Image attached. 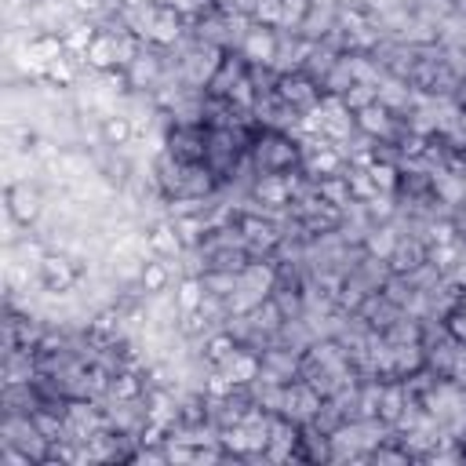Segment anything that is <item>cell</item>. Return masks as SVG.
<instances>
[{
	"instance_id": "cell-1",
	"label": "cell",
	"mask_w": 466,
	"mask_h": 466,
	"mask_svg": "<svg viewBox=\"0 0 466 466\" xmlns=\"http://www.w3.org/2000/svg\"><path fill=\"white\" fill-rule=\"evenodd\" d=\"M251 160H255L258 175H262V171L284 175V171L299 167L302 149H299V142H295L291 135H284V131H258L255 142H251Z\"/></svg>"
},
{
	"instance_id": "cell-2",
	"label": "cell",
	"mask_w": 466,
	"mask_h": 466,
	"mask_svg": "<svg viewBox=\"0 0 466 466\" xmlns=\"http://www.w3.org/2000/svg\"><path fill=\"white\" fill-rule=\"evenodd\" d=\"M36 273H40V284L51 295H62V291H69L80 280V262L73 255H66V251H44Z\"/></svg>"
},
{
	"instance_id": "cell-3",
	"label": "cell",
	"mask_w": 466,
	"mask_h": 466,
	"mask_svg": "<svg viewBox=\"0 0 466 466\" xmlns=\"http://www.w3.org/2000/svg\"><path fill=\"white\" fill-rule=\"evenodd\" d=\"M204 149H208V124H175L167 131V149L178 164H197L204 160Z\"/></svg>"
},
{
	"instance_id": "cell-4",
	"label": "cell",
	"mask_w": 466,
	"mask_h": 466,
	"mask_svg": "<svg viewBox=\"0 0 466 466\" xmlns=\"http://www.w3.org/2000/svg\"><path fill=\"white\" fill-rule=\"evenodd\" d=\"M320 84L313 80V76H306L302 69H295V73H280V80H277V98L280 102H288V106H295L299 113L302 109H313L317 102H320Z\"/></svg>"
},
{
	"instance_id": "cell-5",
	"label": "cell",
	"mask_w": 466,
	"mask_h": 466,
	"mask_svg": "<svg viewBox=\"0 0 466 466\" xmlns=\"http://www.w3.org/2000/svg\"><path fill=\"white\" fill-rule=\"evenodd\" d=\"M40 211H44V193H40L36 186H29V182L7 186V218H11V222L29 226V222L40 218Z\"/></svg>"
},
{
	"instance_id": "cell-6",
	"label": "cell",
	"mask_w": 466,
	"mask_h": 466,
	"mask_svg": "<svg viewBox=\"0 0 466 466\" xmlns=\"http://www.w3.org/2000/svg\"><path fill=\"white\" fill-rule=\"evenodd\" d=\"M277 47H280V36H277V29H269V25H251V29L240 36V55H244L251 66H273Z\"/></svg>"
},
{
	"instance_id": "cell-7",
	"label": "cell",
	"mask_w": 466,
	"mask_h": 466,
	"mask_svg": "<svg viewBox=\"0 0 466 466\" xmlns=\"http://www.w3.org/2000/svg\"><path fill=\"white\" fill-rule=\"evenodd\" d=\"M124 69H127V84H131V87H138V91L157 87V84H160V76H164V62H160V55H157L153 47H142V51H138V58H135L131 66H124Z\"/></svg>"
},
{
	"instance_id": "cell-8",
	"label": "cell",
	"mask_w": 466,
	"mask_h": 466,
	"mask_svg": "<svg viewBox=\"0 0 466 466\" xmlns=\"http://www.w3.org/2000/svg\"><path fill=\"white\" fill-rule=\"evenodd\" d=\"M248 73V58L237 51V55H229V51H222V62H218V69L211 73V80H208V95H215V98H226L229 95V87L240 80Z\"/></svg>"
},
{
	"instance_id": "cell-9",
	"label": "cell",
	"mask_w": 466,
	"mask_h": 466,
	"mask_svg": "<svg viewBox=\"0 0 466 466\" xmlns=\"http://www.w3.org/2000/svg\"><path fill=\"white\" fill-rule=\"evenodd\" d=\"M215 368H222L237 386H251V382L262 375V357H258V353H251L248 346H237V350H233V357H229L226 364H215Z\"/></svg>"
},
{
	"instance_id": "cell-10",
	"label": "cell",
	"mask_w": 466,
	"mask_h": 466,
	"mask_svg": "<svg viewBox=\"0 0 466 466\" xmlns=\"http://www.w3.org/2000/svg\"><path fill=\"white\" fill-rule=\"evenodd\" d=\"M182 36V15L167 4L157 7V18H153V29H149V44L153 47H175Z\"/></svg>"
},
{
	"instance_id": "cell-11",
	"label": "cell",
	"mask_w": 466,
	"mask_h": 466,
	"mask_svg": "<svg viewBox=\"0 0 466 466\" xmlns=\"http://www.w3.org/2000/svg\"><path fill=\"white\" fill-rule=\"evenodd\" d=\"M408 400H411V393H408L404 379H390V382H382V397H379V419H382L386 426H397V419H400V411L408 408Z\"/></svg>"
},
{
	"instance_id": "cell-12",
	"label": "cell",
	"mask_w": 466,
	"mask_h": 466,
	"mask_svg": "<svg viewBox=\"0 0 466 466\" xmlns=\"http://www.w3.org/2000/svg\"><path fill=\"white\" fill-rule=\"evenodd\" d=\"M84 66L95 69V73L116 69V36H109V33L98 29V36H95V40L87 44V51H84Z\"/></svg>"
},
{
	"instance_id": "cell-13",
	"label": "cell",
	"mask_w": 466,
	"mask_h": 466,
	"mask_svg": "<svg viewBox=\"0 0 466 466\" xmlns=\"http://www.w3.org/2000/svg\"><path fill=\"white\" fill-rule=\"evenodd\" d=\"M255 197H258L266 208H284V204H291L288 178H284V175H277V171H266V175L255 182Z\"/></svg>"
},
{
	"instance_id": "cell-14",
	"label": "cell",
	"mask_w": 466,
	"mask_h": 466,
	"mask_svg": "<svg viewBox=\"0 0 466 466\" xmlns=\"http://www.w3.org/2000/svg\"><path fill=\"white\" fill-rule=\"evenodd\" d=\"M397 244H400V237H397V229H393L390 222H382V226H368L364 240H360V248H364L368 255H375V258H390Z\"/></svg>"
},
{
	"instance_id": "cell-15",
	"label": "cell",
	"mask_w": 466,
	"mask_h": 466,
	"mask_svg": "<svg viewBox=\"0 0 466 466\" xmlns=\"http://www.w3.org/2000/svg\"><path fill=\"white\" fill-rule=\"evenodd\" d=\"M386 262H390L393 273H404V277H408V273H415V269L426 262V244H419V240H408V244H404V240H400Z\"/></svg>"
},
{
	"instance_id": "cell-16",
	"label": "cell",
	"mask_w": 466,
	"mask_h": 466,
	"mask_svg": "<svg viewBox=\"0 0 466 466\" xmlns=\"http://www.w3.org/2000/svg\"><path fill=\"white\" fill-rule=\"evenodd\" d=\"M102 138H106V146H113V149L127 146V142L135 138V124H131V116H124V113H109V116H102Z\"/></svg>"
},
{
	"instance_id": "cell-17",
	"label": "cell",
	"mask_w": 466,
	"mask_h": 466,
	"mask_svg": "<svg viewBox=\"0 0 466 466\" xmlns=\"http://www.w3.org/2000/svg\"><path fill=\"white\" fill-rule=\"evenodd\" d=\"M167 284H171V269H167V262H160V258H146V262H142V273H138V288H142L146 295H157V291H167Z\"/></svg>"
},
{
	"instance_id": "cell-18",
	"label": "cell",
	"mask_w": 466,
	"mask_h": 466,
	"mask_svg": "<svg viewBox=\"0 0 466 466\" xmlns=\"http://www.w3.org/2000/svg\"><path fill=\"white\" fill-rule=\"evenodd\" d=\"M317 197L324 200V204H331V208H346L353 197H350V182H346V175L339 171V175H328V178H317Z\"/></svg>"
},
{
	"instance_id": "cell-19",
	"label": "cell",
	"mask_w": 466,
	"mask_h": 466,
	"mask_svg": "<svg viewBox=\"0 0 466 466\" xmlns=\"http://www.w3.org/2000/svg\"><path fill=\"white\" fill-rule=\"evenodd\" d=\"M175 229H178V240H182V248H200L204 244V237H208V222L193 211V215H178L175 218Z\"/></svg>"
},
{
	"instance_id": "cell-20",
	"label": "cell",
	"mask_w": 466,
	"mask_h": 466,
	"mask_svg": "<svg viewBox=\"0 0 466 466\" xmlns=\"http://www.w3.org/2000/svg\"><path fill=\"white\" fill-rule=\"evenodd\" d=\"M200 280H204V291L215 299H229L240 288V273H229V269H204Z\"/></svg>"
},
{
	"instance_id": "cell-21",
	"label": "cell",
	"mask_w": 466,
	"mask_h": 466,
	"mask_svg": "<svg viewBox=\"0 0 466 466\" xmlns=\"http://www.w3.org/2000/svg\"><path fill=\"white\" fill-rule=\"evenodd\" d=\"M149 244H153V255H178L182 251V240H178L175 222H157L149 229Z\"/></svg>"
},
{
	"instance_id": "cell-22",
	"label": "cell",
	"mask_w": 466,
	"mask_h": 466,
	"mask_svg": "<svg viewBox=\"0 0 466 466\" xmlns=\"http://www.w3.org/2000/svg\"><path fill=\"white\" fill-rule=\"evenodd\" d=\"M218 448L226 455H248L251 451V441H248V426H218Z\"/></svg>"
},
{
	"instance_id": "cell-23",
	"label": "cell",
	"mask_w": 466,
	"mask_h": 466,
	"mask_svg": "<svg viewBox=\"0 0 466 466\" xmlns=\"http://www.w3.org/2000/svg\"><path fill=\"white\" fill-rule=\"evenodd\" d=\"M237 346H240V342L233 339V331H218V335L208 339V346H204V360H208V364H226V360L233 357Z\"/></svg>"
},
{
	"instance_id": "cell-24",
	"label": "cell",
	"mask_w": 466,
	"mask_h": 466,
	"mask_svg": "<svg viewBox=\"0 0 466 466\" xmlns=\"http://www.w3.org/2000/svg\"><path fill=\"white\" fill-rule=\"evenodd\" d=\"M204 280L200 277H186L182 284H178V291H175V302H178V309L182 313H189V309H200V302H204Z\"/></svg>"
},
{
	"instance_id": "cell-25",
	"label": "cell",
	"mask_w": 466,
	"mask_h": 466,
	"mask_svg": "<svg viewBox=\"0 0 466 466\" xmlns=\"http://www.w3.org/2000/svg\"><path fill=\"white\" fill-rule=\"evenodd\" d=\"M251 22H255V25H269V29L288 25V18H284V4H280V0H255V7H251Z\"/></svg>"
},
{
	"instance_id": "cell-26",
	"label": "cell",
	"mask_w": 466,
	"mask_h": 466,
	"mask_svg": "<svg viewBox=\"0 0 466 466\" xmlns=\"http://www.w3.org/2000/svg\"><path fill=\"white\" fill-rule=\"evenodd\" d=\"M353 84V73H350V66H346V58L339 55V62L328 69V76L320 80V91L324 95H346V87Z\"/></svg>"
},
{
	"instance_id": "cell-27",
	"label": "cell",
	"mask_w": 466,
	"mask_h": 466,
	"mask_svg": "<svg viewBox=\"0 0 466 466\" xmlns=\"http://www.w3.org/2000/svg\"><path fill=\"white\" fill-rule=\"evenodd\" d=\"M368 175L375 178L379 193H397V186H400V167H397L393 160H375V164L368 167Z\"/></svg>"
},
{
	"instance_id": "cell-28",
	"label": "cell",
	"mask_w": 466,
	"mask_h": 466,
	"mask_svg": "<svg viewBox=\"0 0 466 466\" xmlns=\"http://www.w3.org/2000/svg\"><path fill=\"white\" fill-rule=\"evenodd\" d=\"M346 175V182H350V197L353 200H371L375 193H379V186H375V178L368 175V167H350V171H342Z\"/></svg>"
},
{
	"instance_id": "cell-29",
	"label": "cell",
	"mask_w": 466,
	"mask_h": 466,
	"mask_svg": "<svg viewBox=\"0 0 466 466\" xmlns=\"http://www.w3.org/2000/svg\"><path fill=\"white\" fill-rule=\"evenodd\" d=\"M375 98H379V91H375L371 84H364V80H353V84L346 87V95H342V102H346V109H350V113H357V109L371 106Z\"/></svg>"
},
{
	"instance_id": "cell-30",
	"label": "cell",
	"mask_w": 466,
	"mask_h": 466,
	"mask_svg": "<svg viewBox=\"0 0 466 466\" xmlns=\"http://www.w3.org/2000/svg\"><path fill=\"white\" fill-rule=\"evenodd\" d=\"M364 211H368V222H390L397 204H393V193H375L371 200H360Z\"/></svg>"
},
{
	"instance_id": "cell-31",
	"label": "cell",
	"mask_w": 466,
	"mask_h": 466,
	"mask_svg": "<svg viewBox=\"0 0 466 466\" xmlns=\"http://www.w3.org/2000/svg\"><path fill=\"white\" fill-rule=\"evenodd\" d=\"M226 98H229L237 109H251V106H255V98H258V87H255V84H251V76L244 73V76L229 87V95H226Z\"/></svg>"
},
{
	"instance_id": "cell-32",
	"label": "cell",
	"mask_w": 466,
	"mask_h": 466,
	"mask_svg": "<svg viewBox=\"0 0 466 466\" xmlns=\"http://www.w3.org/2000/svg\"><path fill=\"white\" fill-rule=\"evenodd\" d=\"M211 4L215 0H167V7H175L182 18H200V15L211 11Z\"/></svg>"
},
{
	"instance_id": "cell-33",
	"label": "cell",
	"mask_w": 466,
	"mask_h": 466,
	"mask_svg": "<svg viewBox=\"0 0 466 466\" xmlns=\"http://www.w3.org/2000/svg\"><path fill=\"white\" fill-rule=\"evenodd\" d=\"M284 4V18H288V25H302V18L309 15V7H313V0H280Z\"/></svg>"
},
{
	"instance_id": "cell-34",
	"label": "cell",
	"mask_w": 466,
	"mask_h": 466,
	"mask_svg": "<svg viewBox=\"0 0 466 466\" xmlns=\"http://www.w3.org/2000/svg\"><path fill=\"white\" fill-rule=\"evenodd\" d=\"M448 379H451L455 386H466V342H459V346H455V357H451V371H448Z\"/></svg>"
},
{
	"instance_id": "cell-35",
	"label": "cell",
	"mask_w": 466,
	"mask_h": 466,
	"mask_svg": "<svg viewBox=\"0 0 466 466\" xmlns=\"http://www.w3.org/2000/svg\"><path fill=\"white\" fill-rule=\"evenodd\" d=\"M455 233H459L455 222H430V244H448L455 240Z\"/></svg>"
},
{
	"instance_id": "cell-36",
	"label": "cell",
	"mask_w": 466,
	"mask_h": 466,
	"mask_svg": "<svg viewBox=\"0 0 466 466\" xmlns=\"http://www.w3.org/2000/svg\"><path fill=\"white\" fill-rule=\"evenodd\" d=\"M124 7H142V4H153V0H120Z\"/></svg>"
},
{
	"instance_id": "cell-37",
	"label": "cell",
	"mask_w": 466,
	"mask_h": 466,
	"mask_svg": "<svg viewBox=\"0 0 466 466\" xmlns=\"http://www.w3.org/2000/svg\"><path fill=\"white\" fill-rule=\"evenodd\" d=\"M459 127H462V131H466V106H462V109H459Z\"/></svg>"
},
{
	"instance_id": "cell-38",
	"label": "cell",
	"mask_w": 466,
	"mask_h": 466,
	"mask_svg": "<svg viewBox=\"0 0 466 466\" xmlns=\"http://www.w3.org/2000/svg\"><path fill=\"white\" fill-rule=\"evenodd\" d=\"M462 186H466V171H462Z\"/></svg>"
}]
</instances>
